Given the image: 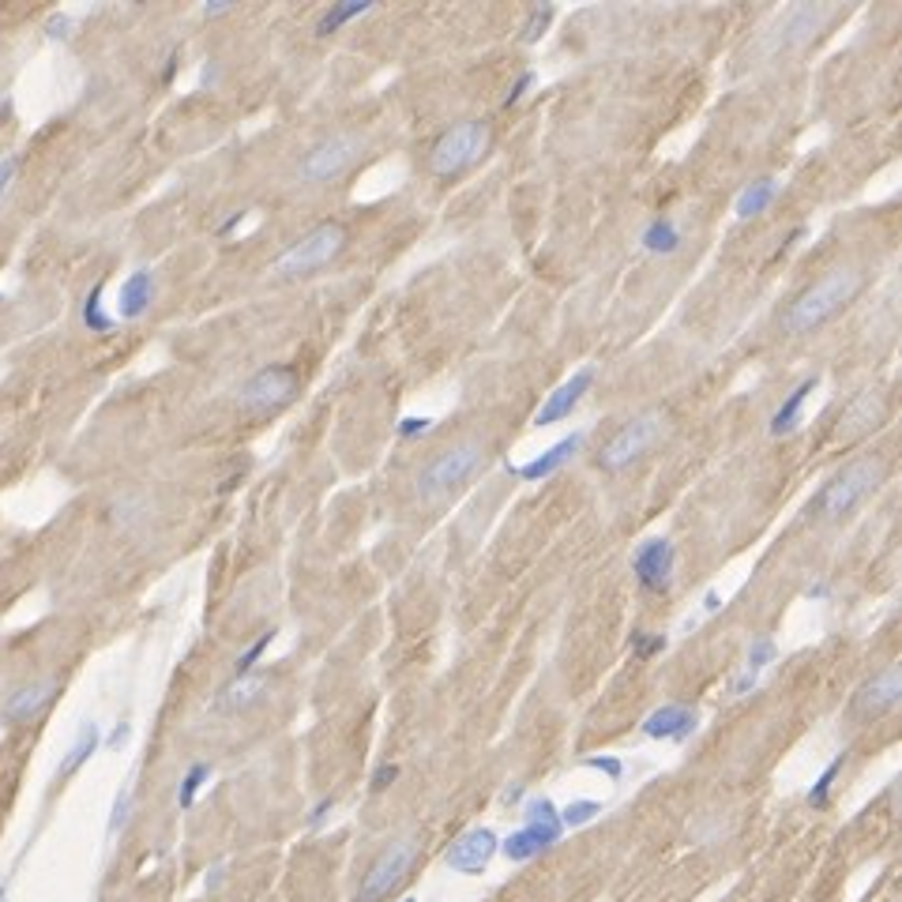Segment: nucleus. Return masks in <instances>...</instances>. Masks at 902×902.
<instances>
[{"label":"nucleus","mask_w":902,"mask_h":902,"mask_svg":"<svg viewBox=\"0 0 902 902\" xmlns=\"http://www.w3.org/2000/svg\"><path fill=\"white\" fill-rule=\"evenodd\" d=\"M429 425H433L429 418H403L399 421V436H403V440H414V436H421Z\"/></svg>","instance_id":"obj_41"},{"label":"nucleus","mask_w":902,"mask_h":902,"mask_svg":"<svg viewBox=\"0 0 902 902\" xmlns=\"http://www.w3.org/2000/svg\"><path fill=\"white\" fill-rule=\"evenodd\" d=\"M343 245H346L343 226L339 222H324V226L309 230L305 237H297L294 245L271 264V275H279V279H305V275L331 264L343 252Z\"/></svg>","instance_id":"obj_3"},{"label":"nucleus","mask_w":902,"mask_h":902,"mask_svg":"<svg viewBox=\"0 0 902 902\" xmlns=\"http://www.w3.org/2000/svg\"><path fill=\"white\" fill-rule=\"evenodd\" d=\"M0 301H4V297H0Z\"/></svg>","instance_id":"obj_50"},{"label":"nucleus","mask_w":902,"mask_h":902,"mask_svg":"<svg viewBox=\"0 0 902 902\" xmlns=\"http://www.w3.org/2000/svg\"><path fill=\"white\" fill-rule=\"evenodd\" d=\"M899 696H902V669L887 666V669H880L872 681L861 685V692H857V700H854V711L865 718H880L899 703Z\"/></svg>","instance_id":"obj_14"},{"label":"nucleus","mask_w":902,"mask_h":902,"mask_svg":"<svg viewBox=\"0 0 902 902\" xmlns=\"http://www.w3.org/2000/svg\"><path fill=\"white\" fill-rule=\"evenodd\" d=\"M628 647L636 658H654L658 651H666V636H654V632H632Z\"/></svg>","instance_id":"obj_35"},{"label":"nucleus","mask_w":902,"mask_h":902,"mask_svg":"<svg viewBox=\"0 0 902 902\" xmlns=\"http://www.w3.org/2000/svg\"><path fill=\"white\" fill-rule=\"evenodd\" d=\"M497 850H500V842L489 827H470V831H463L459 839L451 842L444 861H448L451 872H467V876H474V872H482L485 865L493 861Z\"/></svg>","instance_id":"obj_12"},{"label":"nucleus","mask_w":902,"mask_h":902,"mask_svg":"<svg viewBox=\"0 0 902 902\" xmlns=\"http://www.w3.org/2000/svg\"><path fill=\"white\" fill-rule=\"evenodd\" d=\"M16 173H19V155L0 158V200L8 196V188H12V181H16Z\"/></svg>","instance_id":"obj_39"},{"label":"nucleus","mask_w":902,"mask_h":902,"mask_svg":"<svg viewBox=\"0 0 902 902\" xmlns=\"http://www.w3.org/2000/svg\"><path fill=\"white\" fill-rule=\"evenodd\" d=\"M403 902H414V899H403Z\"/></svg>","instance_id":"obj_49"},{"label":"nucleus","mask_w":902,"mask_h":902,"mask_svg":"<svg viewBox=\"0 0 902 902\" xmlns=\"http://www.w3.org/2000/svg\"><path fill=\"white\" fill-rule=\"evenodd\" d=\"M207 778H211V763H192L185 771V778H181V786H177V805L181 809H192L196 805V797H200V790L207 786Z\"/></svg>","instance_id":"obj_28"},{"label":"nucleus","mask_w":902,"mask_h":902,"mask_svg":"<svg viewBox=\"0 0 902 902\" xmlns=\"http://www.w3.org/2000/svg\"><path fill=\"white\" fill-rule=\"evenodd\" d=\"M414 857H418V850H414V842L410 839H399V842H391V846H384L380 857H376L373 865H369V872H365V880H361L358 902H380L384 895H391L395 887L403 884V876L410 872Z\"/></svg>","instance_id":"obj_8"},{"label":"nucleus","mask_w":902,"mask_h":902,"mask_svg":"<svg viewBox=\"0 0 902 902\" xmlns=\"http://www.w3.org/2000/svg\"><path fill=\"white\" fill-rule=\"evenodd\" d=\"M560 831H564V827L527 824V827H523V831H515V835H508L500 850H504V857H508V861H530V857L545 854L549 846H557V842H560Z\"/></svg>","instance_id":"obj_19"},{"label":"nucleus","mask_w":902,"mask_h":902,"mask_svg":"<svg viewBox=\"0 0 902 902\" xmlns=\"http://www.w3.org/2000/svg\"><path fill=\"white\" fill-rule=\"evenodd\" d=\"M643 733L651 737V741H688L692 733H696V711L685 707V703H666V707H658L651 715L643 718Z\"/></svg>","instance_id":"obj_16"},{"label":"nucleus","mask_w":902,"mask_h":902,"mask_svg":"<svg viewBox=\"0 0 902 902\" xmlns=\"http://www.w3.org/2000/svg\"><path fill=\"white\" fill-rule=\"evenodd\" d=\"M591 384H594L591 365H587V369H579V373H572L557 391H553V395H545V403L538 406V414H534V425H553V421H564L579 406V399L591 391Z\"/></svg>","instance_id":"obj_15"},{"label":"nucleus","mask_w":902,"mask_h":902,"mask_svg":"<svg viewBox=\"0 0 902 902\" xmlns=\"http://www.w3.org/2000/svg\"><path fill=\"white\" fill-rule=\"evenodd\" d=\"M271 639H275V628L260 632V636H256V643L241 651V658H237V666H234L237 677H245V673H252V669H256V662H260V658H264V651L271 647Z\"/></svg>","instance_id":"obj_30"},{"label":"nucleus","mask_w":902,"mask_h":902,"mask_svg":"<svg viewBox=\"0 0 902 902\" xmlns=\"http://www.w3.org/2000/svg\"><path fill=\"white\" fill-rule=\"evenodd\" d=\"M857 290H861V271H854V267L827 271L824 279L812 282L805 294L794 297V305L782 316V331L786 335H809L824 320H831L842 305H850L857 297Z\"/></svg>","instance_id":"obj_1"},{"label":"nucleus","mask_w":902,"mask_h":902,"mask_svg":"<svg viewBox=\"0 0 902 902\" xmlns=\"http://www.w3.org/2000/svg\"><path fill=\"white\" fill-rule=\"evenodd\" d=\"M241 218H245V211H234V215H230V218H226V222H222V226H218V237L234 234L237 226H241Z\"/></svg>","instance_id":"obj_44"},{"label":"nucleus","mask_w":902,"mask_h":902,"mask_svg":"<svg viewBox=\"0 0 902 902\" xmlns=\"http://www.w3.org/2000/svg\"><path fill=\"white\" fill-rule=\"evenodd\" d=\"M267 692V673H245V677H234L230 685L218 692L215 711L222 715H237V711H249L252 703H260Z\"/></svg>","instance_id":"obj_20"},{"label":"nucleus","mask_w":902,"mask_h":902,"mask_svg":"<svg viewBox=\"0 0 902 902\" xmlns=\"http://www.w3.org/2000/svg\"><path fill=\"white\" fill-rule=\"evenodd\" d=\"M812 391H816V376H805L801 384H797L786 399H782V406H778L775 414H771V436H790L801 425V410H805V399H809Z\"/></svg>","instance_id":"obj_22"},{"label":"nucleus","mask_w":902,"mask_h":902,"mask_svg":"<svg viewBox=\"0 0 902 902\" xmlns=\"http://www.w3.org/2000/svg\"><path fill=\"white\" fill-rule=\"evenodd\" d=\"M493 143V128L489 121H463V125L448 128L440 140L433 143L429 155V170L433 177H455V173L470 170L474 162H482V155Z\"/></svg>","instance_id":"obj_4"},{"label":"nucleus","mask_w":902,"mask_h":902,"mask_svg":"<svg viewBox=\"0 0 902 902\" xmlns=\"http://www.w3.org/2000/svg\"><path fill=\"white\" fill-rule=\"evenodd\" d=\"M519 797H523V786H519V782H515V786H508V790H504V801H519Z\"/></svg>","instance_id":"obj_46"},{"label":"nucleus","mask_w":902,"mask_h":902,"mask_svg":"<svg viewBox=\"0 0 902 902\" xmlns=\"http://www.w3.org/2000/svg\"><path fill=\"white\" fill-rule=\"evenodd\" d=\"M534 83H538V72H523V76H519L512 87H508V94H504V106H508V109L519 106V102L527 98V91L534 87Z\"/></svg>","instance_id":"obj_38"},{"label":"nucleus","mask_w":902,"mask_h":902,"mask_svg":"<svg viewBox=\"0 0 902 902\" xmlns=\"http://www.w3.org/2000/svg\"><path fill=\"white\" fill-rule=\"evenodd\" d=\"M527 824H549V827H564L560 824V812L549 797H534L527 801Z\"/></svg>","instance_id":"obj_33"},{"label":"nucleus","mask_w":902,"mask_h":902,"mask_svg":"<svg viewBox=\"0 0 902 902\" xmlns=\"http://www.w3.org/2000/svg\"><path fill=\"white\" fill-rule=\"evenodd\" d=\"M669 429V418L666 410H647V414H639V418L624 421L617 433L609 436L602 451H598V467L602 470H624L628 463H636L639 455H647V451L666 436Z\"/></svg>","instance_id":"obj_5"},{"label":"nucleus","mask_w":902,"mask_h":902,"mask_svg":"<svg viewBox=\"0 0 902 902\" xmlns=\"http://www.w3.org/2000/svg\"><path fill=\"white\" fill-rule=\"evenodd\" d=\"M775 192L778 185L771 181V177H760V181H752V185H745V192L737 196V218H756L763 215L767 207H771V200H775Z\"/></svg>","instance_id":"obj_25"},{"label":"nucleus","mask_w":902,"mask_h":902,"mask_svg":"<svg viewBox=\"0 0 902 902\" xmlns=\"http://www.w3.org/2000/svg\"><path fill=\"white\" fill-rule=\"evenodd\" d=\"M673 564H677V549L666 538H651L632 553V576L639 579V587L651 594L669 591L673 583Z\"/></svg>","instance_id":"obj_10"},{"label":"nucleus","mask_w":902,"mask_h":902,"mask_svg":"<svg viewBox=\"0 0 902 902\" xmlns=\"http://www.w3.org/2000/svg\"><path fill=\"white\" fill-rule=\"evenodd\" d=\"M887 418V399L880 391H857L850 403L842 406L839 414V436L842 440H854V436H865L872 429H880V421Z\"/></svg>","instance_id":"obj_13"},{"label":"nucleus","mask_w":902,"mask_h":902,"mask_svg":"<svg viewBox=\"0 0 902 902\" xmlns=\"http://www.w3.org/2000/svg\"><path fill=\"white\" fill-rule=\"evenodd\" d=\"M775 654H778L775 639H771V636H760V639H756V643H752V647H748L745 669H748V673H756V677H760V669H763V666H771V662H775Z\"/></svg>","instance_id":"obj_31"},{"label":"nucleus","mask_w":902,"mask_h":902,"mask_svg":"<svg viewBox=\"0 0 902 902\" xmlns=\"http://www.w3.org/2000/svg\"><path fill=\"white\" fill-rule=\"evenodd\" d=\"M583 767H591V771H602L606 778H617L624 775V763L617 760V756H583Z\"/></svg>","instance_id":"obj_36"},{"label":"nucleus","mask_w":902,"mask_h":902,"mask_svg":"<svg viewBox=\"0 0 902 902\" xmlns=\"http://www.w3.org/2000/svg\"><path fill=\"white\" fill-rule=\"evenodd\" d=\"M301 380L290 365H267L260 373H252L241 388V406L252 414H267V410H279V406L294 403Z\"/></svg>","instance_id":"obj_9"},{"label":"nucleus","mask_w":902,"mask_h":902,"mask_svg":"<svg viewBox=\"0 0 902 902\" xmlns=\"http://www.w3.org/2000/svg\"><path fill=\"white\" fill-rule=\"evenodd\" d=\"M553 16H557V8H553V4H545V8H534V12H530V19H527V27H523V42H527V46H534V42H538V38L545 34V27L553 23Z\"/></svg>","instance_id":"obj_34"},{"label":"nucleus","mask_w":902,"mask_h":902,"mask_svg":"<svg viewBox=\"0 0 902 902\" xmlns=\"http://www.w3.org/2000/svg\"><path fill=\"white\" fill-rule=\"evenodd\" d=\"M583 448V433H572V436H564V440H557L553 448H545L542 455H534L530 463H523V467H515V474L523 478V482H545L549 474H557L576 451Z\"/></svg>","instance_id":"obj_18"},{"label":"nucleus","mask_w":902,"mask_h":902,"mask_svg":"<svg viewBox=\"0 0 902 902\" xmlns=\"http://www.w3.org/2000/svg\"><path fill=\"white\" fill-rule=\"evenodd\" d=\"M102 748V730L94 726V722H83L76 733V741H72V748H68V756L61 760V767H57V775L61 778H72L83 767V763L91 760L94 752Z\"/></svg>","instance_id":"obj_23"},{"label":"nucleus","mask_w":902,"mask_h":902,"mask_svg":"<svg viewBox=\"0 0 902 902\" xmlns=\"http://www.w3.org/2000/svg\"><path fill=\"white\" fill-rule=\"evenodd\" d=\"M331 809H335V801H331V797H324V801H320V805L312 809L309 824H312V827H320V824H324V816H327V812H331Z\"/></svg>","instance_id":"obj_43"},{"label":"nucleus","mask_w":902,"mask_h":902,"mask_svg":"<svg viewBox=\"0 0 902 902\" xmlns=\"http://www.w3.org/2000/svg\"><path fill=\"white\" fill-rule=\"evenodd\" d=\"M395 778H399V767H395V763H380V767H376V775H373V790L376 794H380V790H388Z\"/></svg>","instance_id":"obj_40"},{"label":"nucleus","mask_w":902,"mask_h":902,"mask_svg":"<svg viewBox=\"0 0 902 902\" xmlns=\"http://www.w3.org/2000/svg\"><path fill=\"white\" fill-rule=\"evenodd\" d=\"M79 320H83V327H87L91 335H109V331H113V316H109L106 305H102V282L91 286V294L83 297Z\"/></svg>","instance_id":"obj_27"},{"label":"nucleus","mask_w":902,"mask_h":902,"mask_svg":"<svg viewBox=\"0 0 902 902\" xmlns=\"http://www.w3.org/2000/svg\"><path fill=\"white\" fill-rule=\"evenodd\" d=\"M369 8H373V0H343V4H331L324 16L316 19V34H320V38H327V34H335L339 27H346L350 19L365 16Z\"/></svg>","instance_id":"obj_26"},{"label":"nucleus","mask_w":902,"mask_h":902,"mask_svg":"<svg viewBox=\"0 0 902 902\" xmlns=\"http://www.w3.org/2000/svg\"><path fill=\"white\" fill-rule=\"evenodd\" d=\"M0 902H8V891H4V884H0Z\"/></svg>","instance_id":"obj_48"},{"label":"nucleus","mask_w":902,"mask_h":902,"mask_svg":"<svg viewBox=\"0 0 902 902\" xmlns=\"http://www.w3.org/2000/svg\"><path fill=\"white\" fill-rule=\"evenodd\" d=\"M128 737H132V726H128V722H117V726H113V733H109V737H106V741H102V745L117 752V748H125Z\"/></svg>","instance_id":"obj_42"},{"label":"nucleus","mask_w":902,"mask_h":902,"mask_svg":"<svg viewBox=\"0 0 902 902\" xmlns=\"http://www.w3.org/2000/svg\"><path fill=\"white\" fill-rule=\"evenodd\" d=\"M361 151H365V140L354 136V132L327 136V140H320L309 155L301 158L297 181H301V185H324V181H335V177H343V173L358 162Z\"/></svg>","instance_id":"obj_7"},{"label":"nucleus","mask_w":902,"mask_h":902,"mask_svg":"<svg viewBox=\"0 0 902 902\" xmlns=\"http://www.w3.org/2000/svg\"><path fill=\"white\" fill-rule=\"evenodd\" d=\"M703 609H707V613H715V609H718V594L715 591L703 598Z\"/></svg>","instance_id":"obj_47"},{"label":"nucleus","mask_w":902,"mask_h":902,"mask_svg":"<svg viewBox=\"0 0 902 902\" xmlns=\"http://www.w3.org/2000/svg\"><path fill=\"white\" fill-rule=\"evenodd\" d=\"M222 12H230V0H207L203 4V16H222Z\"/></svg>","instance_id":"obj_45"},{"label":"nucleus","mask_w":902,"mask_h":902,"mask_svg":"<svg viewBox=\"0 0 902 902\" xmlns=\"http://www.w3.org/2000/svg\"><path fill=\"white\" fill-rule=\"evenodd\" d=\"M643 249L654 252V256H673V252L681 249V230H677V222H673V218H654V222H647V230H643Z\"/></svg>","instance_id":"obj_24"},{"label":"nucleus","mask_w":902,"mask_h":902,"mask_svg":"<svg viewBox=\"0 0 902 902\" xmlns=\"http://www.w3.org/2000/svg\"><path fill=\"white\" fill-rule=\"evenodd\" d=\"M842 763H846V752H839V756H835V760L824 767V775L812 782V790H809V805H812V809H827V801H831V790H835V778H839Z\"/></svg>","instance_id":"obj_29"},{"label":"nucleus","mask_w":902,"mask_h":902,"mask_svg":"<svg viewBox=\"0 0 902 902\" xmlns=\"http://www.w3.org/2000/svg\"><path fill=\"white\" fill-rule=\"evenodd\" d=\"M598 812H602V805L591 801V797H583V801H572L568 809L560 812V824L564 827H583V824H591Z\"/></svg>","instance_id":"obj_32"},{"label":"nucleus","mask_w":902,"mask_h":902,"mask_svg":"<svg viewBox=\"0 0 902 902\" xmlns=\"http://www.w3.org/2000/svg\"><path fill=\"white\" fill-rule=\"evenodd\" d=\"M128 812H132V794H128V790H121V794H117V801H113V812H109V835H117V831L125 827Z\"/></svg>","instance_id":"obj_37"},{"label":"nucleus","mask_w":902,"mask_h":902,"mask_svg":"<svg viewBox=\"0 0 902 902\" xmlns=\"http://www.w3.org/2000/svg\"><path fill=\"white\" fill-rule=\"evenodd\" d=\"M884 474H887V463L880 455H865V459L850 463V467L842 470L839 478L820 493V512H824V519H842V515H850L861 500L876 493V485L884 482Z\"/></svg>","instance_id":"obj_6"},{"label":"nucleus","mask_w":902,"mask_h":902,"mask_svg":"<svg viewBox=\"0 0 902 902\" xmlns=\"http://www.w3.org/2000/svg\"><path fill=\"white\" fill-rule=\"evenodd\" d=\"M57 696V681H31V685L16 688L8 703H4V722H31L46 711L49 703Z\"/></svg>","instance_id":"obj_17"},{"label":"nucleus","mask_w":902,"mask_h":902,"mask_svg":"<svg viewBox=\"0 0 902 902\" xmlns=\"http://www.w3.org/2000/svg\"><path fill=\"white\" fill-rule=\"evenodd\" d=\"M831 19H835V8H831V4H797V8L786 12L782 27H778V49L790 53V49L809 46L812 38L824 31Z\"/></svg>","instance_id":"obj_11"},{"label":"nucleus","mask_w":902,"mask_h":902,"mask_svg":"<svg viewBox=\"0 0 902 902\" xmlns=\"http://www.w3.org/2000/svg\"><path fill=\"white\" fill-rule=\"evenodd\" d=\"M151 301H155V275L140 267V271H132L125 282H121V297H117V316L121 320H140L143 312L151 309Z\"/></svg>","instance_id":"obj_21"},{"label":"nucleus","mask_w":902,"mask_h":902,"mask_svg":"<svg viewBox=\"0 0 902 902\" xmlns=\"http://www.w3.org/2000/svg\"><path fill=\"white\" fill-rule=\"evenodd\" d=\"M485 463V444L478 440H463V444H451L440 455H433L418 474V497L421 500H440L455 493L459 485L467 482L470 474H478V467Z\"/></svg>","instance_id":"obj_2"}]
</instances>
